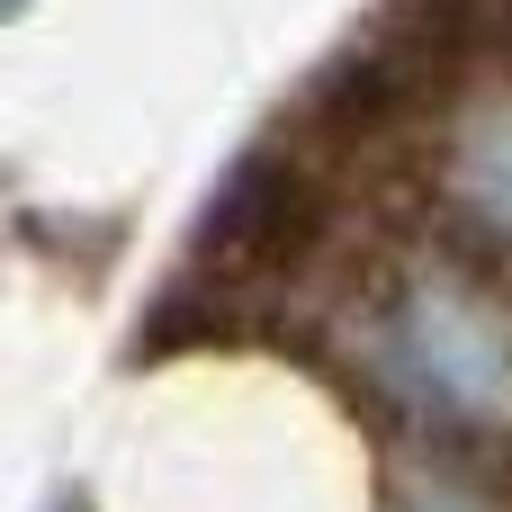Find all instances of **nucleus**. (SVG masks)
Segmentation results:
<instances>
[{
	"label": "nucleus",
	"instance_id": "4",
	"mask_svg": "<svg viewBox=\"0 0 512 512\" xmlns=\"http://www.w3.org/2000/svg\"><path fill=\"white\" fill-rule=\"evenodd\" d=\"M450 189L495 243H512V81H486V90L459 99V117H450Z\"/></svg>",
	"mask_w": 512,
	"mask_h": 512
},
{
	"label": "nucleus",
	"instance_id": "3",
	"mask_svg": "<svg viewBox=\"0 0 512 512\" xmlns=\"http://www.w3.org/2000/svg\"><path fill=\"white\" fill-rule=\"evenodd\" d=\"M432 90H450V72L423 54V36L387 9L378 27H360L315 81H306V117L315 126H333V135H378V126H396V117H414Z\"/></svg>",
	"mask_w": 512,
	"mask_h": 512
},
{
	"label": "nucleus",
	"instance_id": "1",
	"mask_svg": "<svg viewBox=\"0 0 512 512\" xmlns=\"http://www.w3.org/2000/svg\"><path fill=\"white\" fill-rule=\"evenodd\" d=\"M396 369L450 423L512 432V306H495L468 270H414L387 315Z\"/></svg>",
	"mask_w": 512,
	"mask_h": 512
},
{
	"label": "nucleus",
	"instance_id": "2",
	"mask_svg": "<svg viewBox=\"0 0 512 512\" xmlns=\"http://www.w3.org/2000/svg\"><path fill=\"white\" fill-rule=\"evenodd\" d=\"M324 243V180L288 153V144H252L243 162H225L207 216H198V261L216 279H252V270H288Z\"/></svg>",
	"mask_w": 512,
	"mask_h": 512
},
{
	"label": "nucleus",
	"instance_id": "5",
	"mask_svg": "<svg viewBox=\"0 0 512 512\" xmlns=\"http://www.w3.org/2000/svg\"><path fill=\"white\" fill-rule=\"evenodd\" d=\"M405 512H486L468 486H450V477H414L405 486Z\"/></svg>",
	"mask_w": 512,
	"mask_h": 512
}]
</instances>
